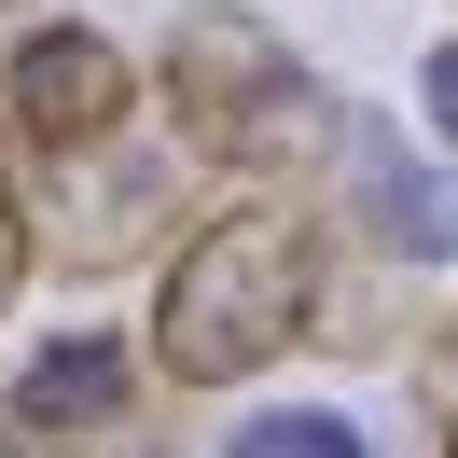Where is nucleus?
<instances>
[{"instance_id": "nucleus-4", "label": "nucleus", "mask_w": 458, "mask_h": 458, "mask_svg": "<svg viewBox=\"0 0 458 458\" xmlns=\"http://www.w3.org/2000/svg\"><path fill=\"white\" fill-rule=\"evenodd\" d=\"M0 125H14L29 167H56V153L140 125V56L112 29H84V14H29V29L0 42Z\"/></svg>"}, {"instance_id": "nucleus-7", "label": "nucleus", "mask_w": 458, "mask_h": 458, "mask_svg": "<svg viewBox=\"0 0 458 458\" xmlns=\"http://www.w3.org/2000/svg\"><path fill=\"white\" fill-rule=\"evenodd\" d=\"M403 264L375 250H319V292H306V347H334V361H403L417 347V306H403Z\"/></svg>"}, {"instance_id": "nucleus-8", "label": "nucleus", "mask_w": 458, "mask_h": 458, "mask_svg": "<svg viewBox=\"0 0 458 458\" xmlns=\"http://www.w3.org/2000/svg\"><path fill=\"white\" fill-rule=\"evenodd\" d=\"M223 458H375L347 403H264V417L223 430Z\"/></svg>"}, {"instance_id": "nucleus-6", "label": "nucleus", "mask_w": 458, "mask_h": 458, "mask_svg": "<svg viewBox=\"0 0 458 458\" xmlns=\"http://www.w3.org/2000/svg\"><path fill=\"white\" fill-rule=\"evenodd\" d=\"M140 347L125 334H42L29 361H14V389H0V417L14 430H42V445H84L98 417H125V403H140Z\"/></svg>"}, {"instance_id": "nucleus-9", "label": "nucleus", "mask_w": 458, "mask_h": 458, "mask_svg": "<svg viewBox=\"0 0 458 458\" xmlns=\"http://www.w3.org/2000/svg\"><path fill=\"white\" fill-rule=\"evenodd\" d=\"M29 278H42V208H29V181H14V125H0V319L29 306Z\"/></svg>"}, {"instance_id": "nucleus-11", "label": "nucleus", "mask_w": 458, "mask_h": 458, "mask_svg": "<svg viewBox=\"0 0 458 458\" xmlns=\"http://www.w3.org/2000/svg\"><path fill=\"white\" fill-rule=\"evenodd\" d=\"M417 125H430V153H458V29L417 56Z\"/></svg>"}, {"instance_id": "nucleus-2", "label": "nucleus", "mask_w": 458, "mask_h": 458, "mask_svg": "<svg viewBox=\"0 0 458 458\" xmlns=\"http://www.w3.org/2000/svg\"><path fill=\"white\" fill-rule=\"evenodd\" d=\"M153 98H167V140L195 167H236V195H306V167L347 140V98L250 0H181L153 42Z\"/></svg>"}, {"instance_id": "nucleus-10", "label": "nucleus", "mask_w": 458, "mask_h": 458, "mask_svg": "<svg viewBox=\"0 0 458 458\" xmlns=\"http://www.w3.org/2000/svg\"><path fill=\"white\" fill-rule=\"evenodd\" d=\"M56 458H181V430H167V403H125V417H98L84 445H56Z\"/></svg>"}, {"instance_id": "nucleus-3", "label": "nucleus", "mask_w": 458, "mask_h": 458, "mask_svg": "<svg viewBox=\"0 0 458 458\" xmlns=\"http://www.w3.org/2000/svg\"><path fill=\"white\" fill-rule=\"evenodd\" d=\"M42 264H70V278H125V264L181 250V208H195V153L167 140V125H112V140L56 153L42 167Z\"/></svg>"}, {"instance_id": "nucleus-5", "label": "nucleus", "mask_w": 458, "mask_h": 458, "mask_svg": "<svg viewBox=\"0 0 458 458\" xmlns=\"http://www.w3.org/2000/svg\"><path fill=\"white\" fill-rule=\"evenodd\" d=\"M347 223H361L375 264H403V278H445L458 264V167L445 153H417L389 112H347Z\"/></svg>"}, {"instance_id": "nucleus-13", "label": "nucleus", "mask_w": 458, "mask_h": 458, "mask_svg": "<svg viewBox=\"0 0 458 458\" xmlns=\"http://www.w3.org/2000/svg\"><path fill=\"white\" fill-rule=\"evenodd\" d=\"M445 458H458V417H445Z\"/></svg>"}, {"instance_id": "nucleus-1", "label": "nucleus", "mask_w": 458, "mask_h": 458, "mask_svg": "<svg viewBox=\"0 0 458 458\" xmlns=\"http://www.w3.org/2000/svg\"><path fill=\"white\" fill-rule=\"evenodd\" d=\"M319 250H334V236H319L306 195H223L167 250V278H153V319H140L153 389L208 403V389H250L264 361H292V347H306Z\"/></svg>"}, {"instance_id": "nucleus-12", "label": "nucleus", "mask_w": 458, "mask_h": 458, "mask_svg": "<svg viewBox=\"0 0 458 458\" xmlns=\"http://www.w3.org/2000/svg\"><path fill=\"white\" fill-rule=\"evenodd\" d=\"M0 458H56V445H42V430H14V417H0Z\"/></svg>"}]
</instances>
